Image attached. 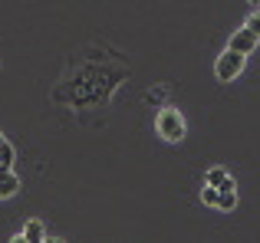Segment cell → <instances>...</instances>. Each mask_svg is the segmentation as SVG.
I'll return each instance as SVG.
<instances>
[{"label":"cell","instance_id":"cell-1","mask_svg":"<svg viewBox=\"0 0 260 243\" xmlns=\"http://www.w3.org/2000/svg\"><path fill=\"white\" fill-rule=\"evenodd\" d=\"M155 128H158V135L165 141H181L184 138V118H181V112H175V109H161L158 118H155Z\"/></svg>","mask_w":260,"mask_h":243},{"label":"cell","instance_id":"cell-2","mask_svg":"<svg viewBox=\"0 0 260 243\" xmlns=\"http://www.w3.org/2000/svg\"><path fill=\"white\" fill-rule=\"evenodd\" d=\"M244 53H237V50H224L221 56H217V63H214V76L221 79V83H231L234 76H241V69H244Z\"/></svg>","mask_w":260,"mask_h":243},{"label":"cell","instance_id":"cell-3","mask_svg":"<svg viewBox=\"0 0 260 243\" xmlns=\"http://www.w3.org/2000/svg\"><path fill=\"white\" fill-rule=\"evenodd\" d=\"M231 50H237V53H244V56H250V53L257 50V36L247 30V26H241V30H234V36H231Z\"/></svg>","mask_w":260,"mask_h":243},{"label":"cell","instance_id":"cell-4","mask_svg":"<svg viewBox=\"0 0 260 243\" xmlns=\"http://www.w3.org/2000/svg\"><path fill=\"white\" fill-rule=\"evenodd\" d=\"M13 240H17V243H43V240H46L43 220H30V224L23 227V233H17Z\"/></svg>","mask_w":260,"mask_h":243},{"label":"cell","instance_id":"cell-5","mask_svg":"<svg viewBox=\"0 0 260 243\" xmlns=\"http://www.w3.org/2000/svg\"><path fill=\"white\" fill-rule=\"evenodd\" d=\"M17 191H20V178L13 174V168H0V200L13 197Z\"/></svg>","mask_w":260,"mask_h":243},{"label":"cell","instance_id":"cell-6","mask_svg":"<svg viewBox=\"0 0 260 243\" xmlns=\"http://www.w3.org/2000/svg\"><path fill=\"white\" fill-rule=\"evenodd\" d=\"M13 161H17V148L4 138V145H0V168H13Z\"/></svg>","mask_w":260,"mask_h":243},{"label":"cell","instance_id":"cell-7","mask_svg":"<svg viewBox=\"0 0 260 243\" xmlns=\"http://www.w3.org/2000/svg\"><path fill=\"white\" fill-rule=\"evenodd\" d=\"M217 191H221V187H217ZM217 207H221V211H234V207H237V191H221Z\"/></svg>","mask_w":260,"mask_h":243},{"label":"cell","instance_id":"cell-8","mask_svg":"<svg viewBox=\"0 0 260 243\" xmlns=\"http://www.w3.org/2000/svg\"><path fill=\"white\" fill-rule=\"evenodd\" d=\"M201 200H204V204H211V207H217V200H221V191H217L214 184H204V191H201Z\"/></svg>","mask_w":260,"mask_h":243},{"label":"cell","instance_id":"cell-9","mask_svg":"<svg viewBox=\"0 0 260 243\" xmlns=\"http://www.w3.org/2000/svg\"><path fill=\"white\" fill-rule=\"evenodd\" d=\"M224 178H228V171H224V168H211L208 171V181H204V184H224Z\"/></svg>","mask_w":260,"mask_h":243},{"label":"cell","instance_id":"cell-10","mask_svg":"<svg viewBox=\"0 0 260 243\" xmlns=\"http://www.w3.org/2000/svg\"><path fill=\"white\" fill-rule=\"evenodd\" d=\"M244 26H247V30H250V33H254V36L260 39V10H257V13H250V17H247V23H244Z\"/></svg>","mask_w":260,"mask_h":243},{"label":"cell","instance_id":"cell-11","mask_svg":"<svg viewBox=\"0 0 260 243\" xmlns=\"http://www.w3.org/2000/svg\"><path fill=\"white\" fill-rule=\"evenodd\" d=\"M165 99V89H155V92H148V102H161Z\"/></svg>","mask_w":260,"mask_h":243},{"label":"cell","instance_id":"cell-12","mask_svg":"<svg viewBox=\"0 0 260 243\" xmlns=\"http://www.w3.org/2000/svg\"><path fill=\"white\" fill-rule=\"evenodd\" d=\"M247 4H260V0H247Z\"/></svg>","mask_w":260,"mask_h":243},{"label":"cell","instance_id":"cell-13","mask_svg":"<svg viewBox=\"0 0 260 243\" xmlns=\"http://www.w3.org/2000/svg\"><path fill=\"white\" fill-rule=\"evenodd\" d=\"M0 145H4V135H0Z\"/></svg>","mask_w":260,"mask_h":243}]
</instances>
